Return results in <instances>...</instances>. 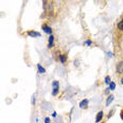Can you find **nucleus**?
I'll use <instances>...</instances> for the list:
<instances>
[{
  "label": "nucleus",
  "mask_w": 123,
  "mask_h": 123,
  "mask_svg": "<svg viewBox=\"0 0 123 123\" xmlns=\"http://www.w3.org/2000/svg\"><path fill=\"white\" fill-rule=\"evenodd\" d=\"M52 86H53V92H52V94L53 96H56L58 94V92H59V83L58 81H53L52 83Z\"/></svg>",
  "instance_id": "f257e3e1"
},
{
  "label": "nucleus",
  "mask_w": 123,
  "mask_h": 123,
  "mask_svg": "<svg viewBox=\"0 0 123 123\" xmlns=\"http://www.w3.org/2000/svg\"><path fill=\"white\" fill-rule=\"evenodd\" d=\"M88 103H89V101L87 99H83L81 103H80V108L81 109H86L88 108Z\"/></svg>",
  "instance_id": "f03ea898"
},
{
  "label": "nucleus",
  "mask_w": 123,
  "mask_h": 123,
  "mask_svg": "<svg viewBox=\"0 0 123 123\" xmlns=\"http://www.w3.org/2000/svg\"><path fill=\"white\" fill-rule=\"evenodd\" d=\"M43 30L44 31V32H45L46 33L49 34H52V29L51 27L48 26H47L46 25H44L42 27Z\"/></svg>",
  "instance_id": "7ed1b4c3"
},
{
  "label": "nucleus",
  "mask_w": 123,
  "mask_h": 123,
  "mask_svg": "<svg viewBox=\"0 0 123 123\" xmlns=\"http://www.w3.org/2000/svg\"><path fill=\"white\" fill-rule=\"evenodd\" d=\"M28 34L31 37H39V36H41V34L37 32V31H29L28 33Z\"/></svg>",
  "instance_id": "20e7f679"
},
{
  "label": "nucleus",
  "mask_w": 123,
  "mask_h": 123,
  "mask_svg": "<svg viewBox=\"0 0 123 123\" xmlns=\"http://www.w3.org/2000/svg\"><path fill=\"white\" fill-rule=\"evenodd\" d=\"M54 40H55V38H54V36L53 35H50L49 37L48 40V48H51L52 47L54 46Z\"/></svg>",
  "instance_id": "39448f33"
},
{
  "label": "nucleus",
  "mask_w": 123,
  "mask_h": 123,
  "mask_svg": "<svg viewBox=\"0 0 123 123\" xmlns=\"http://www.w3.org/2000/svg\"><path fill=\"white\" fill-rule=\"evenodd\" d=\"M114 96L112 95V94L109 95V96H108V98H107V99H106V106H109V105H110V104L113 101H114Z\"/></svg>",
  "instance_id": "423d86ee"
},
{
  "label": "nucleus",
  "mask_w": 123,
  "mask_h": 123,
  "mask_svg": "<svg viewBox=\"0 0 123 123\" xmlns=\"http://www.w3.org/2000/svg\"><path fill=\"white\" fill-rule=\"evenodd\" d=\"M117 72L118 73H123V62H120L117 66Z\"/></svg>",
  "instance_id": "0eeeda50"
},
{
  "label": "nucleus",
  "mask_w": 123,
  "mask_h": 123,
  "mask_svg": "<svg viewBox=\"0 0 123 123\" xmlns=\"http://www.w3.org/2000/svg\"><path fill=\"white\" fill-rule=\"evenodd\" d=\"M103 111H100L98 113L96 116V123H99L101 121V119H103Z\"/></svg>",
  "instance_id": "6e6552de"
},
{
  "label": "nucleus",
  "mask_w": 123,
  "mask_h": 123,
  "mask_svg": "<svg viewBox=\"0 0 123 123\" xmlns=\"http://www.w3.org/2000/svg\"><path fill=\"white\" fill-rule=\"evenodd\" d=\"M37 69H38V72H39V73L43 74L46 73V69L43 67L40 64H37Z\"/></svg>",
  "instance_id": "1a4fd4ad"
},
{
  "label": "nucleus",
  "mask_w": 123,
  "mask_h": 123,
  "mask_svg": "<svg viewBox=\"0 0 123 123\" xmlns=\"http://www.w3.org/2000/svg\"><path fill=\"white\" fill-rule=\"evenodd\" d=\"M116 83L114 82H111V83L109 84V89H111V91H114L116 89Z\"/></svg>",
  "instance_id": "9d476101"
},
{
  "label": "nucleus",
  "mask_w": 123,
  "mask_h": 123,
  "mask_svg": "<svg viewBox=\"0 0 123 123\" xmlns=\"http://www.w3.org/2000/svg\"><path fill=\"white\" fill-rule=\"evenodd\" d=\"M59 59L62 63H64L66 61V56L64 55H62L59 56Z\"/></svg>",
  "instance_id": "9b49d317"
},
{
  "label": "nucleus",
  "mask_w": 123,
  "mask_h": 123,
  "mask_svg": "<svg viewBox=\"0 0 123 123\" xmlns=\"http://www.w3.org/2000/svg\"><path fill=\"white\" fill-rule=\"evenodd\" d=\"M117 28H118L121 31H123V19L121 21L117 24Z\"/></svg>",
  "instance_id": "f8f14e48"
},
{
  "label": "nucleus",
  "mask_w": 123,
  "mask_h": 123,
  "mask_svg": "<svg viewBox=\"0 0 123 123\" xmlns=\"http://www.w3.org/2000/svg\"><path fill=\"white\" fill-rule=\"evenodd\" d=\"M105 83H106V84H109L111 83V78H110V76H106V78H105Z\"/></svg>",
  "instance_id": "ddd939ff"
},
{
  "label": "nucleus",
  "mask_w": 123,
  "mask_h": 123,
  "mask_svg": "<svg viewBox=\"0 0 123 123\" xmlns=\"http://www.w3.org/2000/svg\"><path fill=\"white\" fill-rule=\"evenodd\" d=\"M85 43H86L87 46H90L91 44H92V41L89 39V40L86 41H85Z\"/></svg>",
  "instance_id": "4468645a"
},
{
  "label": "nucleus",
  "mask_w": 123,
  "mask_h": 123,
  "mask_svg": "<svg viewBox=\"0 0 123 123\" xmlns=\"http://www.w3.org/2000/svg\"><path fill=\"white\" fill-rule=\"evenodd\" d=\"M51 121H50V119L49 117H46L45 119H44V123H50Z\"/></svg>",
  "instance_id": "2eb2a0df"
},
{
  "label": "nucleus",
  "mask_w": 123,
  "mask_h": 123,
  "mask_svg": "<svg viewBox=\"0 0 123 123\" xmlns=\"http://www.w3.org/2000/svg\"><path fill=\"white\" fill-rule=\"evenodd\" d=\"M56 115H57V113H56V112H54L53 113V114H52V116H53V117H56Z\"/></svg>",
  "instance_id": "dca6fc26"
},
{
  "label": "nucleus",
  "mask_w": 123,
  "mask_h": 123,
  "mask_svg": "<svg viewBox=\"0 0 123 123\" xmlns=\"http://www.w3.org/2000/svg\"><path fill=\"white\" fill-rule=\"evenodd\" d=\"M32 103H33V105H35V98L34 96H33V102H32Z\"/></svg>",
  "instance_id": "f3484780"
},
{
  "label": "nucleus",
  "mask_w": 123,
  "mask_h": 123,
  "mask_svg": "<svg viewBox=\"0 0 123 123\" xmlns=\"http://www.w3.org/2000/svg\"><path fill=\"white\" fill-rule=\"evenodd\" d=\"M121 117L122 119L123 120V112H121Z\"/></svg>",
  "instance_id": "a211bd4d"
},
{
  "label": "nucleus",
  "mask_w": 123,
  "mask_h": 123,
  "mask_svg": "<svg viewBox=\"0 0 123 123\" xmlns=\"http://www.w3.org/2000/svg\"><path fill=\"white\" fill-rule=\"evenodd\" d=\"M121 83L123 84V78H122V80H121Z\"/></svg>",
  "instance_id": "6ab92c4d"
}]
</instances>
